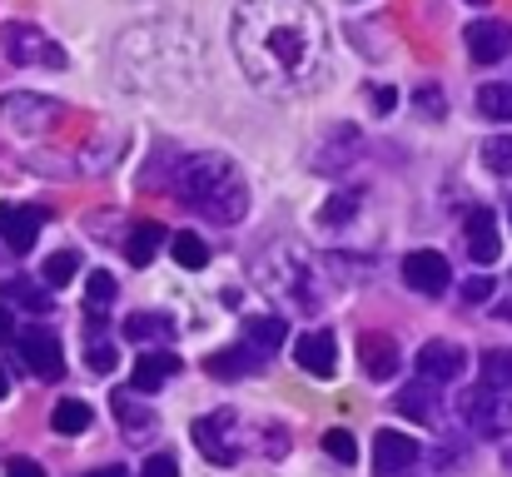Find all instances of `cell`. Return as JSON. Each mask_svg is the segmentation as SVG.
Listing matches in <instances>:
<instances>
[{
  "label": "cell",
  "instance_id": "obj_1",
  "mask_svg": "<svg viewBox=\"0 0 512 477\" xmlns=\"http://www.w3.org/2000/svg\"><path fill=\"white\" fill-rule=\"evenodd\" d=\"M229 40L239 70L264 95L294 100L329 80V25L314 0H244Z\"/></svg>",
  "mask_w": 512,
  "mask_h": 477
},
{
  "label": "cell",
  "instance_id": "obj_2",
  "mask_svg": "<svg viewBox=\"0 0 512 477\" xmlns=\"http://www.w3.org/2000/svg\"><path fill=\"white\" fill-rule=\"evenodd\" d=\"M174 189L209 224H239L249 214V184L229 155H189L174 174Z\"/></svg>",
  "mask_w": 512,
  "mask_h": 477
},
{
  "label": "cell",
  "instance_id": "obj_3",
  "mask_svg": "<svg viewBox=\"0 0 512 477\" xmlns=\"http://www.w3.org/2000/svg\"><path fill=\"white\" fill-rule=\"evenodd\" d=\"M284 443H289V433H284L279 423H244L234 408H219V413H209V418H194V448H199L209 463H219V468L239 463L244 453L279 458Z\"/></svg>",
  "mask_w": 512,
  "mask_h": 477
},
{
  "label": "cell",
  "instance_id": "obj_4",
  "mask_svg": "<svg viewBox=\"0 0 512 477\" xmlns=\"http://www.w3.org/2000/svg\"><path fill=\"white\" fill-rule=\"evenodd\" d=\"M0 50H5L10 65H25V70H65V50L45 30H35L25 20H5L0 25Z\"/></svg>",
  "mask_w": 512,
  "mask_h": 477
},
{
  "label": "cell",
  "instance_id": "obj_5",
  "mask_svg": "<svg viewBox=\"0 0 512 477\" xmlns=\"http://www.w3.org/2000/svg\"><path fill=\"white\" fill-rule=\"evenodd\" d=\"M458 418L478 433V438H508L512 433V403L503 388H493V383H483V388H468L463 398H458Z\"/></svg>",
  "mask_w": 512,
  "mask_h": 477
},
{
  "label": "cell",
  "instance_id": "obj_6",
  "mask_svg": "<svg viewBox=\"0 0 512 477\" xmlns=\"http://www.w3.org/2000/svg\"><path fill=\"white\" fill-rule=\"evenodd\" d=\"M15 348H20V358L30 363V373L40 383H55L65 373V348H60V338L50 328H20L15 333Z\"/></svg>",
  "mask_w": 512,
  "mask_h": 477
},
{
  "label": "cell",
  "instance_id": "obj_7",
  "mask_svg": "<svg viewBox=\"0 0 512 477\" xmlns=\"http://www.w3.org/2000/svg\"><path fill=\"white\" fill-rule=\"evenodd\" d=\"M0 120L15 125L20 135H40L60 120V105L45 100V95H30V90H15V95H0Z\"/></svg>",
  "mask_w": 512,
  "mask_h": 477
},
{
  "label": "cell",
  "instance_id": "obj_8",
  "mask_svg": "<svg viewBox=\"0 0 512 477\" xmlns=\"http://www.w3.org/2000/svg\"><path fill=\"white\" fill-rule=\"evenodd\" d=\"M418 463V443L398 428H378L373 433V477H403Z\"/></svg>",
  "mask_w": 512,
  "mask_h": 477
},
{
  "label": "cell",
  "instance_id": "obj_9",
  "mask_svg": "<svg viewBox=\"0 0 512 477\" xmlns=\"http://www.w3.org/2000/svg\"><path fill=\"white\" fill-rule=\"evenodd\" d=\"M403 284L418 289V294H443L453 284V264L438 254V249H413L403 259Z\"/></svg>",
  "mask_w": 512,
  "mask_h": 477
},
{
  "label": "cell",
  "instance_id": "obj_10",
  "mask_svg": "<svg viewBox=\"0 0 512 477\" xmlns=\"http://www.w3.org/2000/svg\"><path fill=\"white\" fill-rule=\"evenodd\" d=\"M463 45H468V55L478 60V65H498V60H508L512 50V25L508 20H473L468 30H463Z\"/></svg>",
  "mask_w": 512,
  "mask_h": 477
},
{
  "label": "cell",
  "instance_id": "obj_11",
  "mask_svg": "<svg viewBox=\"0 0 512 477\" xmlns=\"http://www.w3.org/2000/svg\"><path fill=\"white\" fill-rule=\"evenodd\" d=\"M463 368H468V353L453 338H433L418 348V373L428 383H453V378H463Z\"/></svg>",
  "mask_w": 512,
  "mask_h": 477
},
{
  "label": "cell",
  "instance_id": "obj_12",
  "mask_svg": "<svg viewBox=\"0 0 512 477\" xmlns=\"http://www.w3.org/2000/svg\"><path fill=\"white\" fill-rule=\"evenodd\" d=\"M264 348H254V343H239V348H219V353H209L204 358V373L209 378H219V383H239V378H254V373H264Z\"/></svg>",
  "mask_w": 512,
  "mask_h": 477
},
{
  "label": "cell",
  "instance_id": "obj_13",
  "mask_svg": "<svg viewBox=\"0 0 512 477\" xmlns=\"http://www.w3.org/2000/svg\"><path fill=\"white\" fill-rule=\"evenodd\" d=\"M40 224H45V209H35V204H0V244L5 249L30 254V244L40 239Z\"/></svg>",
  "mask_w": 512,
  "mask_h": 477
},
{
  "label": "cell",
  "instance_id": "obj_14",
  "mask_svg": "<svg viewBox=\"0 0 512 477\" xmlns=\"http://www.w3.org/2000/svg\"><path fill=\"white\" fill-rule=\"evenodd\" d=\"M463 244H468V259H473V264H493V259L503 254L493 209H473V214H468V224H463Z\"/></svg>",
  "mask_w": 512,
  "mask_h": 477
},
{
  "label": "cell",
  "instance_id": "obj_15",
  "mask_svg": "<svg viewBox=\"0 0 512 477\" xmlns=\"http://www.w3.org/2000/svg\"><path fill=\"white\" fill-rule=\"evenodd\" d=\"M294 358L304 363V373H314V378H334V368H339V343H334L329 328H319V333H304V338H299Z\"/></svg>",
  "mask_w": 512,
  "mask_h": 477
},
{
  "label": "cell",
  "instance_id": "obj_16",
  "mask_svg": "<svg viewBox=\"0 0 512 477\" xmlns=\"http://www.w3.org/2000/svg\"><path fill=\"white\" fill-rule=\"evenodd\" d=\"M358 358H363V373L373 378V383H383V378H393L398 373V343L388 338V333H363L358 338Z\"/></svg>",
  "mask_w": 512,
  "mask_h": 477
},
{
  "label": "cell",
  "instance_id": "obj_17",
  "mask_svg": "<svg viewBox=\"0 0 512 477\" xmlns=\"http://www.w3.org/2000/svg\"><path fill=\"white\" fill-rule=\"evenodd\" d=\"M174 373H179V358L174 353H140L135 368H130V388L135 393H155V388L170 383Z\"/></svg>",
  "mask_w": 512,
  "mask_h": 477
},
{
  "label": "cell",
  "instance_id": "obj_18",
  "mask_svg": "<svg viewBox=\"0 0 512 477\" xmlns=\"http://www.w3.org/2000/svg\"><path fill=\"white\" fill-rule=\"evenodd\" d=\"M0 299H5V304H20V309H30V314H45V309L55 304V289H50V284H30V279H5V284H0Z\"/></svg>",
  "mask_w": 512,
  "mask_h": 477
},
{
  "label": "cell",
  "instance_id": "obj_19",
  "mask_svg": "<svg viewBox=\"0 0 512 477\" xmlns=\"http://www.w3.org/2000/svg\"><path fill=\"white\" fill-rule=\"evenodd\" d=\"M120 333L130 338V343H155V338H174V318L170 314H130L120 323Z\"/></svg>",
  "mask_w": 512,
  "mask_h": 477
},
{
  "label": "cell",
  "instance_id": "obj_20",
  "mask_svg": "<svg viewBox=\"0 0 512 477\" xmlns=\"http://www.w3.org/2000/svg\"><path fill=\"white\" fill-rule=\"evenodd\" d=\"M160 244H165V229H160V224H140V229L125 239V259H130L135 269H145V264L155 259Z\"/></svg>",
  "mask_w": 512,
  "mask_h": 477
},
{
  "label": "cell",
  "instance_id": "obj_21",
  "mask_svg": "<svg viewBox=\"0 0 512 477\" xmlns=\"http://www.w3.org/2000/svg\"><path fill=\"white\" fill-rule=\"evenodd\" d=\"M393 408H398L403 418H418V423H438V408H433V393H428V378H423V383H413V388H403Z\"/></svg>",
  "mask_w": 512,
  "mask_h": 477
},
{
  "label": "cell",
  "instance_id": "obj_22",
  "mask_svg": "<svg viewBox=\"0 0 512 477\" xmlns=\"http://www.w3.org/2000/svg\"><path fill=\"white\" fill-rule=\"evenodd\" d=\"M284 338H289V323H284V318H249V323H244V343H254V348H264V353H274Z\"/></svg>",
  "mask_w": 512,
  "mask_h": 477
},
{
  "label": "cell",
  "instance_id": "obj_23",
  "mask_svg": "<svg viewBox=\"0 0 512 477\" xmlns=\"http://www.w3.org/2000/svg\"><path fill=\"white\" fill-rule=\"evenodd\" d=\"M478 110H483L488 120H512V85L508 80L478 85Z\"/></svg>",
  "mask_w": 512,
  "mask_h": 477
},
{
  "label": "cell",
  "instance_id": "obj_24",
  "mask_svg": "<svg viewBox=\"0 0 512 477\" xmlns=\"http://www.w3.org/2000/svg\"><path fill=\"white\" fill-rule=\"evenodd\" d=\"M170 254L179 259V269H204L209 264V244L199 234H189V229H179L170 239Z\"/></svg>",
  "mask_w": 512,
  "mask_h": 477
},
{
  "label": "cell",
  "instance_id": "obj_25",
  "mask_svg": "<svg viewBox=\"0 0 512 477\" xmlns=\"http://www.w3.org/2000/svg\"><path fill=\"white\" fill-rule=\"evenodd\" d=\"M115 418H120V428H135V433H145L155 423V413L135 403V388H115Z\"/></svg>",
  "mask_w": 512,
  "mask_h": 477
},
{
  "label": "cell",
  "instance_id": "obj_26",
  "mask_svg": "<svg viewBox=\"0 0 512 477\" xmlns=\"http://www.w3.org/2000/svg\"><path fill=\"white\" fill-rule=\"evenodd\" d=\"M50 423H55V433H60V438H75V433H85V428H90V403L65 398V403L55 408V418H50Z\"/></svg>",
  "mask_w": 512,
  "mask_h": 477
},
{
  "label": "cell",
  "instance_id": "obj_27",
  "mask_svg": "<svg viewBox=\"0 0 512 477\" xmlns=\"http://www.w3.org/2000/svg\"><path fill=\"white\" fill-rule=\"evenodd\" d=\"M483 383L512 393V348H488L483 353Z\"/></svg>",
  "mask_w": 512,
  "mask_h": 477
},
{
  "label": "cell",
  "instance_id": "obj_28",
  "mask_svg": "<svg viewBox=\"0 0 512 477\" xmlns=\"http://www.w3.org/2000/svg\"><path fill=\"white\" fill-rule=\"evenodd\" d=\"M75 269H80V254H75V249L50 254V259H45V284H50V289H60V284H70V279H75Z\"/></svg>",
  "mask_w": 512,
  "mask_h": 477
},
{
  "label": "cell",
  "instance_id": "obj_29",
  "mask_svg": "<svg viewBox=\"0 0 512 477\" xmlns=\"http://www.w3.org/2000/svg\"><path fill=\"white\" fill-rule=\"evenodd\" d=\"M483 164H488L493 174H512V135H493V140L483 145Z\"/></svg>",
  "mask_w": 512,
  "mask_h": 477
},
{
  "label": "cell",
  "instance_id": "obj_30",
  "mask_svg": "<svg viewBox=\"0 0 512 477\" xmlns=\"http://www.w3.org/2000/svg\"><path fill=\"white\" fill-rule=\"evenodd\" d=\"M324 453L334 458V463H358V448H353V433H343V428H334V433H324Z\"/></svg>",
  "mask_w": 512,
  "mask_h": 477
},
{
  "label": "cell",
  "instance_id": "obj_31",
  "mask_svg": "<svg viewBox=\"0 0 512 477\" xmlns=\"http://www.w3.org/2000/svg\"><path fill=\"white\" fill-rule=\"evenodd\" d=\"M85 294H90V299H85V309H105V304L115 299V279H110L105 269H95V274H90V284H85Z\"/></svg>",
  "mask_w": 512,
  "mask_h": 477
},
{
  "label": "cell",
  "instance_id": "obj_32",
  "mask_svg": "<svg viewBox=\"0 0 512 477\" xmlns=\"http://www.w3.org/2000/svg\"><path fill=\"white\" fill-rule=\"evenodd\" d=\"M353 209H358V199H353V194H339V199H329V209H324L319 219H324V224H348Z\"/></svg>",
  "mask_w": 512,
  "mask_h": 477
},
{
  "label": "cell",
  "instance_id": "obj_33",
  "mask_svg": "<svg viewBox=\"0 0 512 477\" xmlns=\"http://www.w3.org/2000/svg\"><path fill=\"white\" fill-rule=\"evenodd\" d=\"M140 477H179V463H174L170 453H155V458H145Z\"/></svg>",
  "mask_w": 512,
  "mask_h": 477
},
{
  "label": "cell",
  "instance_id": "obj_34",
  "mask_svg": "<svg viewBox=\"0 0 512 477\" xmlns=\"http://www.w3.org/2000/svg\"><path fill=\"white\" fill-rule=\"evenodd\" d=\"M488 294H493V279H488V274H478V279L463 284V299H468V304H483Z\"/></svg>",
  "mask_w": 512,
  "mask_h": 477
},
{
  "label": "cell",
  "instance_id": "obj_35",
  "mask_svg": "<svg viewBox=\"0 0 512 477\" xmlns=\"http://www.w3.org/2000/svg\"><path fill=\"white\" fill-rule=\"evenodd\" d=\"M5 477H45V473H40V463H30V458H10V463H5Z\"/></svg>",
  "mask_w": 512,
  "mask_h": 477
},
{
  "label": "cell",
  "instance_id": "obj_36",
  "mask_svg": "<svg viewBox=\"0 0 512 477\" xmlns=\"http://www.w3.org/2000/svg\"><path fill=\"white\" fill-rule=\"evenodd\" d=\"M418 105H423L428 115H443V95H438V90H418Z\"/></svg>",
  "mask_w": 512,
  "mask_h": 477
},
{
  "label": "cell",
  "instance_id": "obj_37",
  "mask_svg": "<svg viewBox=\"0 0 512 477\" xmlns=\"http://www.w3.org/2000/svg\"><path fill=\"white\" fill-rule=\"evenodd\" d=\"M10 338H15V318H10L5 299H0V343H10Z\"/></svg>",
  "mask_w": 512,
  "mask_h": 477
},
{
  "label": "cell",
  "instance_id": "obj_38",
  "mask_svg": "<svg viewBox=\"0 0 512 477\" xmlns=\"http://www.w3.org/2000/svg\"><path fill=\"white\" fill-rule=\"evenodd\" d=\"M373 105H378V110H383V115H388V110H393V105H398V95H393V90H388V85H378V95H373Z\"/></svg>",
  "mask_w": 512,
  "mask_h": 477
},
{
  "label": "cell",
  "instance_id": "obj_39",
  "mask_svg": "<svg viewBox=\"0 0 512 477\" xmlns=\"http://www.w3.org/2000/svg\"><path fill=\"white\" fill-rule=\"evenodd\" d=\"M85 477H130L125 468H100V473H85Z\"/></svg>",
  "mask_w": 512,
  "mask_h": 477
},
{
  "label": "cell",
  "instance_id": "obj_40",
  "mask_svg": "<svg viewBox=\"0 0 512 477\" xmlns=\"http://www.w3.org/2000/svg\"><path fill=\"white\" fill-rule=\"evenodd\" d=\"M498 318H503V323H512V299H508V304H498Z\"/></svg>",
  "mask_w": 512,
  "mask_h": 477
},
{
  "label": "cell",
  "instance_id": "obj_41",
  "mask_svg": "<svg viewBox=\"0 0 512 477\" xmlns=\"http://www.w3.org/2000/svg\"><path fill=\"white\" fill-rule=\"evenodd\" d=\"M5 393H10V378H5V368H0V398H5Z\"/></svg>",
  "mask_w": 512,
  "mask_h": 477
},
{
  "label": "cell",
  "instance_id": "obj_42",
  "mask_svg": "<svg viewBox=\"0 0 512 477\" xmlns=\"http://www.w3.org/2000/svg\"><path fill=\"white\" fill-rule=\"evenodd\" d=\"M468 5H493V0H468Z\"/></svg>",
  "mask_w": 512,
  "mask_h": 477
},
{
  "label": "cell",
  "instance_id": "obj_43",
  "mask_svg": "<svg viewBox=\"0 0 512 477\" xmlns=\"http://www.w3.org/2000/svg\"><path fill=\"white\" fill-rule=\"evenodd\" d=\"M508 214H512V199H508Z\"/></svg>",
  "mask_w": 512,
  "mask_h": 477
}]
</instances>
